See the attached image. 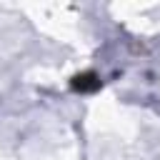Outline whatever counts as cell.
Returning a JSON list of instances; mask_svg holds the SVG:
<instances>
[{
  "mask_svg": "<svg viewBox=\"0 0 160 160\" xmlns=\"http://www.w3.org/2000/svg\"><path fill=\"white\" fill-rule=\"evenodd\" d=\"M98 88H100V80H95L92 72H82V75L72 78V90H78V92H90V90H98Z\"/></svg>",
  "mask_w": 160,
  "mask_h": 160,
  "instance_id": "6da1fadb",
  "label": "cell"
}]
</instances>
